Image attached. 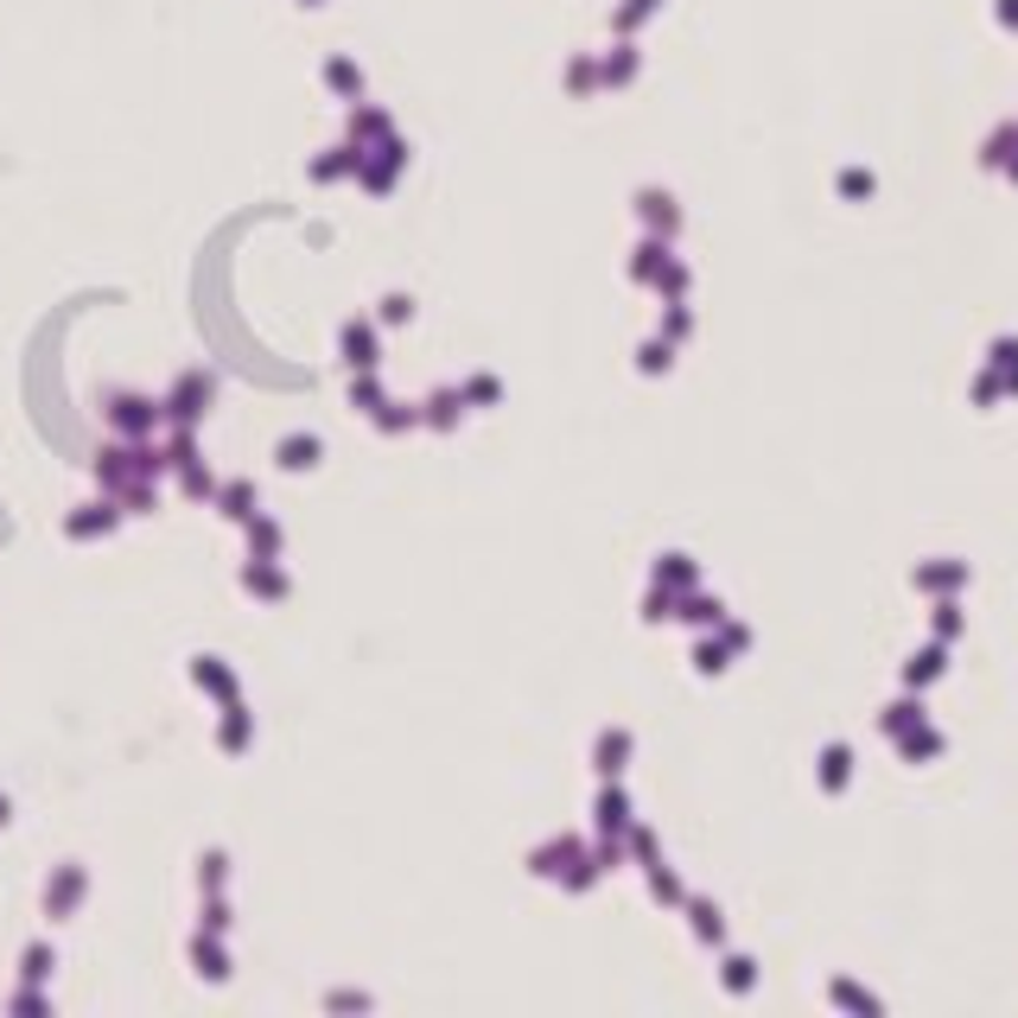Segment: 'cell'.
<instances>
[{"instance_id":"obj_1","label":"cell","mask_w":1018,"mask_h":1018,"mask_svg":"<svg viewBox=\"0 0 1018 1018\" xmlns=\"http://www.w3.org/2000/svg\"><path fill=\"white\" fill-rule=\"evenodd\" d=\"M0 814H7V809H0Z\"/></svg>"}]
</instances>
